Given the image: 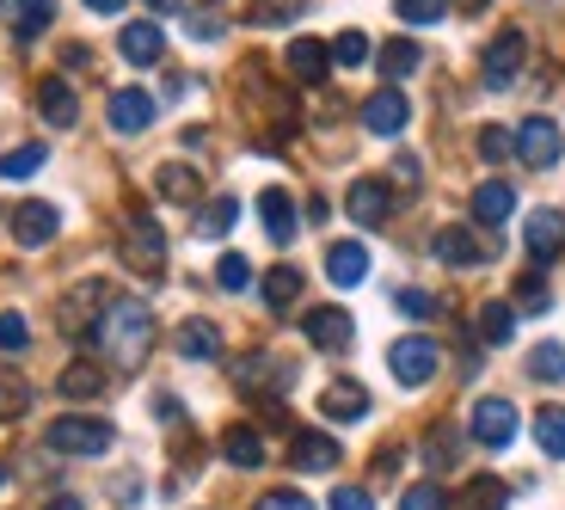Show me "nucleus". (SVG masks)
Listing matches in <instances>:
<instances>
[{"mask_svg": "<svg viewBox=\"0 0 565 510\" xmlns=\"http://www.w3.org/2000/svg\"><path fill=\"white\" fill-rule=\"evenodd\" d=\"M510 148H516V136H510L504 124H486V129H480V155H486V160H504Z\"/></svg>", "mask_w": 565, "mask_h": 510, "instance_id": "nucleus-46", "label": "nucleus"}, {"mask_svg": "<svg viewBox=\"0 0 565 510\" xmlns=\"http://www.w3.org/2000/svg\"><path fill=\"white\" fill-rule=\"evenodd\" d=\"M282 62H289V81H296V86H320L326 74H332V43L296 38L289 50H282Z\"/></svg>", "mask_w": 565, "mask_h": 510, "instance_id": "nucleus-12", "label": "nucleus"}, {"mask_svg": "<svg viewBox=\"0 0 565 510\" xmlns=\"http://www.w3.org/2000/svg\"><path fill=\"white\" fill-rule=\"evenodd\" d=\"M111 301H117V296H111V284H105V277H81V284H74L68 296H62V308H56L62 339H93Z\"/></svg>", "mask_w": 565, "mask_h": 510, "instance_id": "nucleus-3", "label": "nucleus"}, {"mask_svg": "<svg viewBox=\"0 0 565 510\" xmlns=\"http://www.w3.org/2000/svg\"><path fill=\"white\" fill-rule=\"evenodd\" d=\"M523 246H529V258H535V265L559 258V253H565V215H559V210H535V215L523 222Z\"/></svg>", "mask_w": 565, "mask_h": 510, "instance_id": "nucleus-14", "label": "nucleus"}, {"mask_svg": "<svg viewBox=\"0 0 565 510\" xmlns=\"http://www.w3.org/2000/svg\"><path fill=\"white\" fill-rule=\"evenodd\" d=\"M449 7H455V13H467V19H473V13H486L492 0H449Z\"/></svg>", "mask_w": 565, "mask_h": 510, "instance_id": "nucleus-53", "label": "nucleus"}, {"mask_svg": "<svg viewBox=\"0 0 565 510\" xmlns=\"http://www.w3.org/2000/svg\"><path fill=\"white\" fill-rule=\"evenodd\" d=\"M430 253H437L443 265H455V270L486 265V241H480V234H467V227H443L437 241H430Z\"/></svg>", "mask_w": 565, "mask_h": 510, "instance_id": "nucleus-22", "label": "nucleus"}, {"mask_svg": "<svg viewBox=\"0 0 565 510\" xmlns=\"http://www.w3.org/2000/svg\"><path fill=\"white\" fill-rule=\"evenodd\" d=\"M253 510H313V504H308V498L296 492V486H277V492H265V498H258Z\"/></svg>", "mask_w": 565, "mask_h": 510, "instance_id": "nucleus-48", "label": "nucleus"}, {"mask_svg": "<svg viewBox=\"0 0 565 510\" xmlns=\"http://www.w3.org/2000/svg\"><path fill=\"white\" fill-rule=\"evenodd\" d=\"M43 510H81V498H74V492H56V498H50Z\"/></svg>", "mask_w": 565, "mask_h": 510, "instance_id": "nucleus-54", "label": "nucleus"}, {"mask_svg": "<svg viewBox=\"0 0 565 510\" xmlns=\"http://www.w3.org/2000/svg\"><path fill=\"white\" fill-rule=\"evenodd\" d=\"M332 510H375V498H369L363 486H339V492H332Z\"/></svg>", "mask_w": 565, "mask_h": 510, "instance_id": "nucleus-49", "label": "nucleus"}, {"mask_svg": "<svg viewBox=\"0 0 565 510\" xmlns=\"http://www.w3.org/2000/svg\"><path fill=\"white\" fill-rule=\"evenodd\" d=\"M344 210H351V222L382 227L387 215H394V191H387V179H356L351 191H344Z\"/></svg>", "mask_w": 565, "mask_h": 510, "instance_id": "nucleus-11", "label": "nucleus"}, {"mask_svg": "<svg viewBox=\"0 0 565 510\" xmlns=\"http://www.w3.org/2000/svg\"><path fill=\"white\" fill-rule=\"evenodd\" d=\"M148 7H154V13H179L184 0H148Z\"/></svg>", "mask_w": 565, "mask_h": 510, "instance_id": "nucleus-56", "label": "nucleus"}, {"mask_svg": "<svg viewBox=\"0 0 565 510\" xmlns=\"http://www.w3.org/2000/svg\"><path fill=\"white\" fill-rule=\"evenodd\" d=\"M467 431H473V443H486V449H510L516 431H523V418H516V406H510L504 394H486V400H473Z\"/></svg>", "mask_w": 565, "mask_h": 510, "instance_id": "nucleus-4", "label": "nucleus"}, {"mask_svg": "<svg viewBox=\"0 0 565 510\" xmlns=\"http://www.w3.org/2000/svg\"><path fill=\"white\" fill-rule=\"evenodd\" d=\"M258 222H265V234L277 246H289L296 241V198H289L282 184H265V191H258Z\"/></svg>", "mask_w": 565, "mask_h": 510, "instance_id": "nucleus-16", "label": "nucleus"}, {"mask_svg": "<svg viewBox=\"0 0 565 510\" xmlns=\"http://www.w3.org/2000/svg\"><path fill=\"white\" fill-rule=\"evenodd\" d=\"M0 486H7V468H0Z\"/></svg>", "mask_w": 565, "mask_h": 510, "instance_id": "nucleus-57", "label": "nucleus"}, {"mask_svg": "<svg viewBox=\"0 0 565 510\" xmlns=\"http://www.w3.org/2000/svg\"><path fill=\"white\" fill-rule=\"evenodd\" d=\"M111 129L117 136H141V129L154 124V99H148V93H141V86H124V93H111Z\"/></svg>", "mask_w": 565, "mask_h": 510, "instance_id": "nucleus-18", "label": "nucleus"}, {"mask_svg": "<svg viewBox=\"0 0 565 510\" xmlns=\"http://www.w3.org/2000/svg\"><path fill=\"white\" fill-rule=\"evenodd\" d=\"M117 253H124V265L136 270V277H167V234H160V222L154 215H141V210H129L124 222H117Z\"/></svg>", "mask_w": 565, "mask_h": 510, "instance_id": "nucleus-2", "label": "nucleus"}, {"mask_svg": "<svg viewBox=\"0 0 565 510\" xmlns=\"http://www.w3.org/2000/svg\"><path fill=\"white\" fill-rule=\"evenodd\" d=\"M99 351L111 357L117 369H136L141 357H148V344H154V314H148V301H136V296H117L111 308H105V320H99Z\"/></svg>", "mask_w": 565, "mask_h": 510, "instance_id": "nucleus-1", "label": "nucleus"}, {"mask_svg": "<svg viewBox=\"0 0 565 510\" xmlns=\"http://www.w3.org/2000/svg\"><path fill=\"white\" fill-rule=\"evenodd\" d=\"M289 375H282L277 363H265V357H246L241 363V387H282Z\"/></svg>", "mask_w": 565, "mask_h": 510, "instance_id": "nucleus-43", "label": "nucleus"}, {"mask_svg": "<svg viewBox=\"0 0 565 510\" xmlns=\"http://www.w3.org/2000/svg\"><path fill=\"white\" fill-rule=\"evenodd\" d=\"M38 111H43V124L74 129V117H81V99H74V86L62 81V74H50V81L38 86Z\"/></svg>", "mask_w": 565, "mask_h": 510, "instance_id": "nucleus-23", "label": "nucleus"}, {"mask_svg": "<svg viewBox=\"0 0 565 510\" xmlns=\"http://www.w3.org/2000/svg\"><path fill=\"white\" fill-rule=\"evenodd\" d=\"M56 394L62 400H99L105 394V369L93 363V357H81V363H68L56 375Z\"/></svg>", "mask_w": 565, "mask_h": 510, "instance_id": "nucleus-26", "label": "nucleus"}, {"mask_svg": "<svg viewBox=\"0 0 565 510\" xmlns=\"http://www.w3.org/2000/svg\"><path fill=\"white\" fill-rule=\"evenodd\" d=\"M387 369H394L399 387H424V382L443 369V351H437L430 339H418V332H412V339H394V344H387Z\"/></svg>", "mask_w": 565, "mask_h": 510, "instance_id": "nucleus-6", "label": "nucleus"}, {"mask_svg": "<svg viewBox=\"0 0 565 510\" xmlns=\"http://www.w3.org/2000/svg\"><path fill=\"white\" fill-rule=\"evenodd\" d=\"M473 332H480V344H510V332H516V308H510V301H486Z\"/></svg>", "mask_w": 565, "mask_h": 510, "instance_id": "nucleus-32", "label": "nucleus"}, {"mask_svg": "<svg viewBox=\"0 0 565 510\" xmlns=\"http://www.w3.org/2000/svg\"><path fill=\"white\" fill-rule=\"evenodd\" d=\"M43 160H50V155H43V142H19V148H7V155H0V179L19 184V179H31Z\"/></svg>", "mask_w": 565, "mask_h": 510, "instance_id": "nucleus-34", "label": "nucleus"}, {"mask_svg": "<svg viewBox=\"0 0 565 510\" xmlns=\"http://www.w3.org/2000/svg\"><path fill=\"white\" fill-rule=\"evenodd\" d=\"M399 510H449V492H443V486H430V480H418V486H406Z\"/></svg>", "mask_w": 565, "mask_h": 510, "instance_id": "nucleus-44", "label": "nucleus"}, {"mask_svg": "<svg viewBox=\"0 0 565 510\" xmlns=\"http://www.w3.org/2000/svg\"><path fill=\"white\" fill-rule=\"evenodd\" d=\"M339 461H344V449H339V437H326V431H296V437H289V468L332 474Z\"/></svg>", "mask_w": 565, "mask_h": 510, "instance_id": "nucleus-10", "label": "nucleus"}, {"mask_svg": "<svg viewBox=\"0 0 565 510\" xmlns=\"http://www.w3.org/2000/svg\"><path fill=\"white\" fill-rule=\"evenodd\" d=\"M222 455H227V468H265V437H258L253 425H227Z\"/></svg>", "mask_w": 565, "mask_h": 510, "instance_id": "nucleus-27", "label": "nucleus"}, {"mask_svg": "<svg viewBox=\"0 0 565 510\" xmlns=\"http://www.w3.org/2000/svg\"><path fill=\"white\" fill-rule=\"evenodd\" d=\"M369 412V387L363 382H332L320 394V418H339V425H356Z\"/></svg>", "mask_w": 565, "mask_h": 510, "instance_id": "nucleus-24", "label": "nucleus"}, {"mask_svg": "<svg viewBox=\"0 0 565 510\" xmlns=\"http://www.w3.org/2000/svg\"><path fill=\"white\" fill-rule=\"evenodd\" d=\"M504 504H510V486L498 474H473L461 486V510H504Z\"/></svg>", "mask_w": 565, "mask_h": 510, "instance_id": "nucleus-29", "label": "nucleus"}, {"mask_svg": "<svg viewBox=\"0 0 565 510\" xmlns=\"http://www.w3.org/2000/svg\"><path fill=\"white\" fill-rule=\"evenodd\" d=\"M510 215H516V191H510L504 179L473 184V222H480V227H504Z\"/></svg>", "mask_w": 565, "mask_h": 510, "instance_id": "nucleus-21", "label": "nucleus"}, {"mask_svg": "<svg viewBox=\"0 0 565 510\" xmlns=\"http://www.w3.org/2000/svg\"><path fill=\"white\" fill-rule=\"evenodd\" d=\"M394 13L406 19V25H437V19L449 13V0H394Z\"/></svg>", "mask_w": 565, "mask_h": 510, "instance_id": "nucleus-40", "label": "nucleus"}, {"mask_svg": "<svg viewBox=\"0 0 565 510\" xmlns=\"http://www.w3.org/2000/svg\"><path fill=\"white\" fill-rule=\"evenodd\" d=\"M516 155H523V167H535V172L559 167V155H565L559 124H553V117H523V124H516Z\"/></svg>", "mask_w": 565, "mask_h": 510, "instance_id": "nucleus-8", "label": "nucleus"}, {"mask_svg": "<svg viewBox=\"0 0 565 510\" xmlns=\"http://www.w3.org/2000/svg\"><path fill=\"white\" fill-rule=\"evenodd\" d=\"M424 455H430V468H455V437L449 431H430V437H424Z\"/></svg>", "mask_w": 565, "mask_h": 510, "instance_id": "nucleus-47", "label": "nucleus"}, {"mask_svg": "<svg viewBox=\"0 0 565 510\" xmlns=\"http://www.w3.org/2000/svg\"><path fill=\"white\" fill-rule=\"evenodd\" d=\"M529 375L535 382H565V344H535L529 351Z\"/></svg>", "mask_w": 565, "mask_h": 510, "instance_id": "nucleus-37", "label": "nucleus"}, {"mask_svg": "<svg viewBox=\"0 0 565 510\" xmlns=\"http://www.w3.org/2000/svg\"><path fill=\"white\" fill-rule=\"evenodd\" d=\"M394 172H399V184H406V191H418V160H412V155H399Z\"/></svg>", "mask_w": 565, "mask_h": 510, "instance_id": "nucleus-52", "label": "nucleus"}, {"mask_svg": "<svg viewBox=\"0 0 565 510\" xmlns=\"http://www.w3.org/2000/svg\"><path fill=\"white\" fill-rule=\"evenodd\" d=\"M117 50H124V62H136V68H148V62L167 56V31L154 25V19H136V25H124V38H117Z\"/></svg>", "mask_w": 565, "mask_h": 510, "instance_id": "nucleus-19", "label": "nucleus"}, {"mask_svg": "<svg viewBox=\"0 0 565 510\" xmlns=\"http://www.w3.org/2000/svg\"><path fill=\"white\" fill-rule=\"evenodd\" d=\"M523 62H529V38H523L516 25H510V31H498V38L486 43L480 74H486V86H492V93H504V86H516V74H523Z\"/></svg>", "mask_w": 565, "mask_h": 510, "instance_id": "nucleus-5", "label": "nucleus"}, {"mask_svg": "<svg viewBox=\"0 0 565 510\" xmlns=\"http://www.w3.org/2000/svg\"><path fill=\"white\" fill-rule=\"evenodd\" d=\"M363 124L375 129V136H399V129L412 124V105L399 86H382V93H369L363 99Z\"/></svg>", "mask_w": 565, "mask_h": 510, "instance_id": "nucleus-15", "label": "nucleus"}, {"mask_svg": "<svg viewBox=\"0 0 565 510\" xmlns=\"http://www.w3.org/2000/svg\"><path fill=\"white\" fill-rule=\"evenodd\" d=\"M332 62H339V68H363V62H369V38H363V31L332 38Z\"/></svg>", "mask_w": 565, "mask_h": 510, "instance_id": "nucleus-41", "label": "nucleus"}, {"mask_svg": "<svg viewBox=\"0 0 565 510\" xmlns=\"http://www.w3.org/2000/svg\"><path fill=\"white\" fill-rule=\"evenodd\" d=\"M326 277L339 289H356L369 277V246L363 241H332L326 246Z\"/></svg>", "mask_w": 565, "mask_h": 510, "instance_id": "nucleus-17", "label": "nucleus"}, {"mask_svg": "<svg viewBox=\"0 0 565 510\" xmlns=\"http://www.w3.org/2000/svg\"><path fill=\"white\" fill-rule=\"evenodd\" d=\"M154 191L167 203H198L203 198V179H198V167H184V160H167V167L154 172Z\"/></svg>", "mask_w": 565, "mask_h": 510, "instance_id": "nucleus-25", "label": "nucleus"}, {"mask_svg": "<svg viewBox=\"0 0 565 510\" xmlns=\"http://www.w3.org/2000/svg\"><path fill=\"white\" fill-rule=\"evenodd\" d=\"M418 62H424V50L412 38H394V43H382V74H387V86H399L406 74H418Z\"/></svg>", "mask_w": 565, "mask_h": 510, "instance_id": "nucleus-30", "label": "nucleus"}, {"mask_svg": "<svg viewBox=\"0 0 565 510\" xmlns=\"http://www.w3.org/2000/svg\"><path fill=\"white\" fill-rule=\"evenodd\" d=\"M25 344H31L25 314H0V351H25Z\"/></svg>", "mask_w": 565, "mask_h": 510, "instance_id": "nucleus-45", "label": "nucleus"}, {"mask_svg": "<svg viewBox=\"0 0 565 510\" xmlns=\"http://www.w3.org/2000/svg\"><path fill=\"white\" fill-rule=\"evenodd\" d=\"M234 215H241V203H234V198H215V203H203V215H198V234H203V241H222L227 227H234Z\"/></svg>", "mask_w": 565, "mask_h": 510, "instance_id": "nucleus-36", "label": "nucleus"}, {"mask_svg": "<svg viewBox=\"0 0 565 510\" xmlns=\"http://www.w3.org/2000/svg\"><path fill=\"white\" fill-rule=\"evenodd\" d=\"M25 406H31V382L19 375V369H0V425H7V418H19Z\"/></svg>", "mask_w": 565, "mask_h": 510, "instance_id": "nucleus-35", "label": "nucleus"}, {"mask_svg": "<svg viewBox=\"0 0 565 510\" xmlns=\"http://www.w3.org/2000/svg\"><path fill=\"white\" fill-rule=\"evenodd\" d=\"M215 284H222V289H227V296H241V289H246V284H253V265H246V258H241V253H227V258H222V265H215Z\"/></svg>", "mask_w": 565, "mask_h": 510, "instance_id": "nucleus-42", "label": "nucleus"}, {"mask_svg": "<svg viewBox=\"0 0 565 510\" xmlns=\"http://www.w3.org/2000/svg\"><path fill=\"white\" fill-rule=\"evenodd\" d=\"M301 301V270L296 265H270L265 270V308H296Z\"/></svg>", "mask_w": 565, "mask_h": 510, "instance_id": "nucleus-31", "label": "nucleus"}, {"mask_svg": "<svg viewBox=\"0 0 565 510\" xmlns=\"http://www.w3.org/2000/svg\"><path fill=\"white\" fill-rule=\"evenodd\" d=\"M399 314H412V320H424V314H430V308H437V301H430V296H424V289H399Z\"/></svg>", "mask_w": 565, "mask_h": 510, "instance_id": "nucleus-50", "label": "nucleus"}, {"mask_svg": "<svg viewBox=\"0 0 565 510\" xmlns=\"http://www.w3.org/2000/svg\"><path fill=\"white\" fill-rule=\"evenodd\" d=\"M0 19L13 25L19 43H31V38H43L50 19H56V0H0Z\"/></svg>", "mask_w": 565, "mask_h": 510, "instance_id": "nucleus-20", "label": "nucleus"}, {"mask_svg": "<svg viewBox=\"0 0 565 510\" xmlns=\"http://www.w3.org/2000/svg\"><path fill=\"white\" fill-rule=\"evenodd\" d=\"M301 332H308L313 351H351V339H356V327H351L344 308H313L308 320H301Z\"/></svg>", "mask_w": 565, "mask_h": 510, "instance_id": "nucleus-13", "label": "nucleus"}, {"mask_svg": "<svg viewBox=\"0 0 565 510\" xmlns=\"http://www.w3.org/2000/svg\"><path fill=\"white\" fill-rule=\"evenodd\" d=\"M13 241L25 246V253H38V246H50L56 241V227H62V215H56V203H43V198H31V203H19L13 215Z\"/></svg>", "mask_w": 565, "mask_h": 510, "instance_id": "nucleus-9", "label": "nucleus"}, {"mask_svg": "<svg viewBox=\"0 0 565 510\" xmlns=\"http://www.w3.org/2000/svg\"><path fill=\"white\" fill-rule=\"evenodd\" d=\"M184 31H191L198 43H210V38H222V19H215V13H191V25H184Z\"/></svg>", "mask_w": 565, "mask_h": 510, "instance_id": "nucleus-51", "label": "nucleus"}, {"mask_svg": "<svg viewBox=\"0 0 565 510\" xmlns=\"http://www.w3.org/2000/svg\"><path fill=\"white\" fill-rule=\"evenodd\" d=\"M86 7H93V13H124L129 0H86Z\"/></svg>", "mask_w": 565, "mask_h": 510, "instance_id": "nucleus-55", "label": "nucleus"}, {"mask_svg": "<svg viewBox=\"0 0 565 510\" xmlns=\"http://www.w3.org/2000/svg\"><path fill=\"white\" fill-rule=\"evenodd\" d=\"M535 443H541V455L565 461V406H541L535 412Z\"/></svg>", "mask_w": 565, "mask_h": 510, "instance_id": "nucleus-33", "label": "nucleus"}, {"mask_svg": "<svg viewBox=\"0 0 565 510\" xmlns=\"http://www.w3.org/2000/svg\"><path fill=\"white\" fill-rule=\"evenodd\" d=\"M308 0H253V25H296Z\"/></svg>", "mask_w": 565, "mask_h": 510, "instance_id": "nucleus-38", "label": "nucleus"}, {"mask_svg": "<svg viewBox=\"0 0 565 510\" xmlns=\"http://www.w3.org/2000/svg\"><path fill=\"white\" fill-rule=\"evenodd\" d=\"M117 431L105 425V418H81V412H68V418H56L50 425V449L56 455H105L111 449Z\"/></svg>", "mask_w": 565, "mask_h": 510, "instance_id": "nucleus-7", "label": "nucleus"}, {"mask_svg": "<svg viewBox=\"0 0 565 510\" xmlns=\"http://www.w3.org/2000/svg\"><path fill=\"white\" fill-rule=\"evenodd\" d=\"M172 344H179V357H198V363L222 357V332H215L210 320H184V327L172 332Z\"/></svg>", "mask_w": 565, "mask_h": 510, "instance_id": "nucleus-28", "label": "nucleus"}, {"mask_svg": "<svg viewBox=\"0 0 565 510\" xmlns=\"http://www.w3.org/2000/svg\"><path fill=\"white\" fill-rule=\"evenodd\" d=\"M547 277H541V270H523V284H516V301H510V308H523V314H547Z\"/></svg>", "mask_w": 565, "mask_h": 510, "instance_id": "nucleus-39", "label": "nucleus"}]
</instances>
